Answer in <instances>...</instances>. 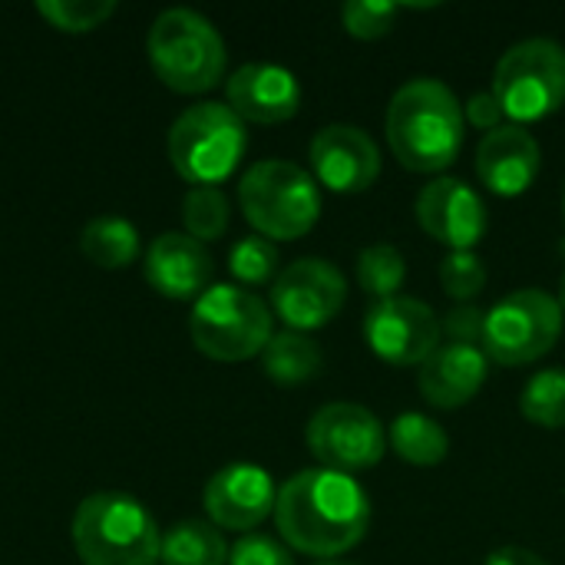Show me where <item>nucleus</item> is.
Masks as SVG:
<instances>
[{
	"label": "nucleus",
	"mask_w": 565,
	"mask_h": 565,
	"mask_svg": "<svg viewBox=\"0 0 565 565\" xmlns=\"http://www.w3.org/2000/svg\"><path fill=\"white\" fill-rule=\"evenodd\" d=\"M43 20L66 33H86L106 23L116 10V0H36Z\"/></svg>",
	"instance_id": "cd10ccee"
},
{
	"label": "nucleus",
	"mask_w": 565,
	"mask_h": 565,
	"mask_svg": "<svg viewBox=\"0 0 565 565\" xmlns=\"http://www.w3.org/2000/svg\"><path fill=\"white\" fill-rule=\"evenodd\" d=\"M232 218L228 195L218 185H192L182 199V225L195 242H215L225 235Z\"/></svg>",
	"instance_id": "393cba45"
},
{
	"label": "nucleus",
	"mask_w": 565,
	"mask_h": 565,
	"mask_svg": "<svg viewBox=\"0 0 565 565\" xmlns=\"http://www.w3.org/2000/svg\"><path fill=\"white\" fill-rule=\"evenodd\" d=\"M271 308L242 285H209L189 315L195 348L212 361H248L271 341Z\"/></svg>",
	"instance_id": "0eeeda50"
},
{
	"label": "nucleus",
	"mask_w": 565,
	"mask_h": 565,
	"mask_svg": "<svg viewBox=\"0 0 565 565\" xmlns=\"http://www.w3.org/2000/svg\"><path fill=\"white\" fill-rule=\"evenodd\" d=\"M162 565H228V543L209 520H179L162 533Z\"/></svg>",
	"instance_id": "aec40b11"
},
{
	"label": "nucleus",
	"mask_w": 565,
	"mask_h": 565,
	"mask_svg": "<svg viewBox=\"0 0 565 565\" xmlns=\"http://www.w3.org/2000/svg\"><path fill=\"white\" fill-rule=\"evenodd\" d=\"M305 444L324 470L354 473L381 463L387 454V430L367 407L334 401L315 411L305 427Z\"/></svg>",
	"instance_id": "9d476101"
},
{
	"label": "nucleus",
	"mask_w": 565,
	"mask_h": 565,
	"mask_svg": "<svg viewBox=\"0 0 565 565\" xmlns=\"http://www.w3.org/2000/svg\"><path fill=\"white\" fill-rule=\"evenodd\" d=\"M348 301V278L328 258H298L271 281V311L288 331H318L338 318Z\"/></svg>",
	"instance_id": "9b49d317"
},
{
	"label": "nucleus",
	"mask_w": 565,
	"mask_h": 565,
	"mask_svg": "<svg viewBox=\"0 0 565 565\" xmlns=\"http://www.w3.org/2000/svg\"><path fill=\"white\" fill-rule=\"evenodd\" d=\"M354 271H358V285L374 301H384V298H394L404 288V281H407V258L401 255V248H394L387 242H374V245L361 248Z\"/></svg>",
	"instance_id": "b1692460"
},
{
	"label": "nucleus",
	"mask_w": 565,
	"mask_h": 565,
	"mask_svg": "<svg viewBox=\"0 0 565 565\" xmlns=\"http://www.w3.org/2000/svg\"><path fill=\"white\" fill-rule=\"evenodd\" d=\"M321 361V348L301 331H278L262 351V371L281 387L308 384L311 377H318Z\"/></svg>",
	"instance_id": "412c9836"
},
{
	"label": "nucleus",
	"mask_w": 565,
	"mask_h": 565,
	"mask_svg": "<svg viewBox=\"0 0 565 565\" xmlns=\"http://www.w3.org/2000/svg\"><path fill=\"white\" fill-rule=\"evenodd\" d=\"M520 411L530 424L559 430L565 427V371L546 367L533 374L520 394Z\"/></svg>",
	"instance_id": "a878e982"
},
{
	"label": "nucleus",
	"mask_w": 565,
	"mask_h": 565,
	"mask_svg": "<svg viewBox=\"0 0 565 565\" xmlns=\"http://www.w3.org/2000/svg\"><path fill=\"white\" fill-rule=\"evenodd\" d=\"M563 218H565V192H563Z\"/></svg>",
	"instance_id": "e433bc0d"
},
{
	"label": "nucleus",
	"mask_w": 565,
	"mask_h": 565,
	"mask_svg": "<svg viewBox=\"0 0 565 565\" xmlns=\"http://www.w3.org/2000/svg\"><path fill=\"white\" fill-rule=\"evenodd\" d=\"M493 96L510 122H536L565 106V46L550 36L513 43L493 70Z\"/></svg>",
	"instance_id": "6e6552de"
},
{
	"label": "nucleus",
	"mask_w": 565,
	"mask_h": 565,
	"mask_svg": "<svg viewBox=\"0 0 565 565\" xmlns=\"http://www.w3.org/2000/svg\"><path fill=\"white\" fill-rule=\"evenodd\" d=\"M228 271L242 288L275 281L278 278V245L265 235L238 238L228 252Z\"/></svg>",
	"instance_id": "bb28decb"
},
{
	"label": "nucleus",
	"mask_w": 565,
	"mask_h": 565,
	"mask_svg": "<svg viewBox=\"0 0 565 565\" xmlns=\"http://www.w3.org/2000/svg\"><path fill=\"white\" fill-rule=\"evenodd\" d=\"M440 285L454 301L470 305L487 288V262L477 252H450L440 262Z\"/></svg>",
	"instance_id": "c85d7f7f"
},
{
	"label": "nucleus",
	"mask_w": 565,
	"mask_h": 565,
	"mask_svg": "<svg viewBox=\"0 0 565 565\" xmlns=\"http://www.w3.org/2000/svg\"><path fill=\"white\" fill-rule=\"evenodd\" d=\"M417 222L430 238L444 242L450 252H473L490 225L480 192L454 175H440L420 189Z\"/></svg>",
	"instance_id": "2eb2a0df"
},
{
	"label": "nucleus",
	"mask_w": 565,
	"mask_h": 565,
	"mask_svg": "<svg viewBox=\"0 0 565 565\" xmlns=\"http://www.w3.org/2000/svg\"><path fill=\"white\" fill-rule=\"evenodd\" d=\"M275 526L291 550L328 563L367 536L371 500L351 473L301 470L278 487Z\"/></svg>",
	"instance_id": "f257e3e1"
},
{
	"label": "nucleus",
	"mask_w": 565,
	"mask_h": 565,
	"mask_svg": "<svg viewBox=\"0 0 565 565\" xmlns=\"http://www.w3.org/2000/svg\"><path fill=\"white\" fill-rule=\"evenodd\" d=\"M483 328H487V311L477 308V305H454V308L440 318V331H444L447 341H454V344L483 348Z\"/></svg>",
	"instance_id": "2f4dec72"
},
{
	"label": "nucleus",
	"mask_w": 565,
	"mask_h": 565,
	"mask_svg": "<svg viewBox=\"0 0 565 565\" xmlns=\"http://www.w3.org/2000/svg\"><path fill=\"white\" fill-rule=\"evenodd\" d=\"M156 76L175 93H205L225 76V40L215 23L192 7L162 10L146 36Z\"/></svg>",
	"instance_id": "20e7f679"
},
{
	"label": "nucleus",
	"mask_w": 565,
	"mask_h": 565,
	"mask_svg": "<svg viewBox=\"0 0 565 565\" xmlns=\"http://www.w3.org/2000/svg\"><path fill=\"white\" fill-rule=\"evenodd\" d=\"M559 308H563V315H565V271H563V281H559Z\"/></svg>",
	"instance_id": "f704fd0d"
},
{
	"label": "nucleus",
	"mask_w": 565,
	"mask_h": 565,
	"mask_svg": "<svg viewBox=\"0 0 565 565\" xmlns=\"http://www.w3.org/2000/svg\"><path fill=\"white\" fill-rule=\"evenodd\" d=\"M73 550L83 565H156L162 530L132 493L99 490L73 513Z\"/></svg>",
	"instance_id": "7ed1b4c3"
},
{
	"label": "nucleus",
	"mask_w": 565,
	"mask_h": 565,
	"mask_svg": "<svg viewBox=\"0 0 565 565\" xmlns=\"http://www.w3.org/2000/svg\"><path fill=\"white\" fill-rule=\"evenodd\" d=\"M397 3L391 0H348L344 10H341V20H344V30L358 40H377L384 36L394 20H397Z\"/></svg>",
	"instance_id": "c756f323"
},
{
	"label": "nucleus",
	"mask_w": 565,
	"mask_h": 565,
	"mask_svg": "<svg viewBox=\"0 0 565 565\" xmlns=\"http://www.w3.org/2000/svg\"><path fill=\"white\" fill-rule=\"evenodd\" d=\"M278 490L271 483V473L258 463H228L215 470L205 483L202 503L209 513V523L218 530L252 533L275 513Z\"/></svg>",
	"instance_id": "4468645a"
},
{
	"label": "nucleus",
	"mask_w": 565,
	"mask_h": 565,
	"mask_svg": "<svg viewBox=\"0 0 565 565\" xmlns=\"http://www.w3.org/2000/svg\"><path fill=\"white\" fill-rule=\"evenodd\" d=\"M228 565H295V559L278 540L265 533H245L228 550Z\"/></svg>",
	"instance_id": "7c9ffc66"
},
{
	"label": "nucleus",
	"mask_w": 565,
	"mask_h": 565,
	"mask_svg": "<svg viewBox=\"0 0 565 565\" xmlns=\"http://www.w3.org/2000/svg\"><path fill=\"white\" fill-rule=\"evenodd\" d=\"M440 318L434 308L411 295L374 301L364 315L367 348L394 367H420L440 344Z\"/></svg>",
	"instance_id": "f8f14e48"
},
{
	"label": "nucleus",
	"mask_w": 565,
	"mask_h": 565,
	"mask_svg": "<svg viewBox=\"0 0 565 565\" xmlns=\"http://www.w3.org/2000/svg\"><path fill=\"white\" fill-rule=\"evenodd\" d=\"M248 146L245 119L228 103H195L169 126V162L192 185L225 182Z\"/></svg>",
	"instance_id": "423d86ee"
},
{
	"label": "nucleus",
	"mask_w": 565,
	"mask_h": 565,
	"mask_svg": "<svg viewBox=\"0 0 565 565\" xmlns=\"http://www.w3.org/2000/svg\"><path fill=\"white\" fill-rule=\"evenodd\" d=\"M228 106L245 122H285L301 109V83L288 66L278 63H245L225 83Z\"/></svg>",
	"instance_id": "dca6fc26"
},
{
	"label": "nucleus",
	"mask_w": 565,
	"mask_h": 565,
	"mask_svg": "<svg viewBox=\"0 0 565 565\" xmlns=\"http://www.w3.org/2000/svg\"><path fill=\"white\" fill-rule=\"evenodd\" d=\"M487 377H490V358L483 348L444 341L420 364L417 384H420V394L434 407L454 411V407H463L467 401H473L480 394V387L487 384Z\"/></svg>",
	"instance_id": "6ab92c4d"
},
{
	"label": "nucleus",
	"mask_w": 565,
	"mask_h": 565,
	"mask_svg": "<svg viewBox=\"0 0 565 565\" xmlns=\"http://www.w3.org/2000/svg\"><path fill=\"white\" fill-rule=\"evenodd\" d=\"M238 205L255 228L271 242H291L315 228L321 215V185L288 159H262L238 182Z\"/></svg>",
	"instance_id": "39448f33"
},
{
	"label": "nucleus",
	"mask_w": 565,
	"mask_h": 565,
	"mask_svg": "<svg viewBox=\"0 0 565 565\" xmlns=\"http://www.w3.org/2000/svg\"><path fill=\"white\" fill-rule=\"evenodd\" d=\"M483 565H550L540 553L533 550H523V546H500L487 556Z\"/></svg>",
	"instance_id": "72a5a7b5"
},
{
	"label": "nucleus",
	"mask_w": 565,
	"mask_h": 565,
	"mask_svg": "<svg viewBox=\"0 0 565 565\" xmlns=\"http://www.w3.org/2000/svg\"><path fill=\"white\" fill-rule=\"evenodd\" d=\"M463 106L444 79H407L387 106V142L411 172H444L463 149Z\"/></svg>",
	"instance_id": "f03ea898"
},
{
	"label": "nucleus",
	"mask_w": 565,
	"mask_h": 565,
	"mask_svg": "<svg viewBox=\"0 0 565 565\" xmlns=\"http://www.w3.org/2000/svg\"><path fill=\"white\" fill-rule=\"evenodd\" d=\"M79 252L99 268H126L139 258V228L122 215H96L83 225Z\"/></svg>",
	"instance_id": "4be33fe9"
},
{
	"label": "nucleus",
	"mask_w": 565,
	"mask_h": 565,
	"mask_svg": "<svg viewBox=\"0 0 565 565\" xmlns=\"http://www.w3.org/2000/svg\"><path fill=\"white\" fill-rule=\"evenodd\" d=\"M543 169V149L540 139L516 122H503L500 129L487 132L477 149V175L480 182L503 195H523Z\"/></svg>",
	"instance_id": "f3484780"
},
{
	"label": "nucleus",
	"mask_w": 565,
	"mask_h": 565,
	"mask_svg": "<svg viewBox=\"0 0 565 565\" xmlns=\"http://www.w3.org/2000/svg\"><path fill=\"white\" fill-rule=\"evenodd\" d=\"M387 440H391L394 454L414 467H437L450 454L447 430L434 417L417 414V411L397 414L391 430H387Z\"/></svg>",
	"instance_id": "5701e85b"
},
{
	"label": "nucleus",
	"mask_w": 565,
	"mask_h": 565,
	"mask_svg": "<svg viewBox=\"0 0 565 565\" xmlns=\"http://www.w3.org/2000/svg\"><path fill=\"white\" fill-rule=\"evenodd\" d=\"M142 271L159 295L172 301H195L212 281V255L185 232H162L149 242Z\"/></svg>",
	"instance_id": "a211bd4d"
},
{
	"label": "nucleus",
	"mask_w": 565,
	"mask_h": 565,
	"mask_svg": "<svg viewBox=\"0 0 565 565\" xmlns=\"http://www.w3.org/2000/svg\"><path fill=\"white\" fill-rule=\"evenodd\" d=\"M318 565H354V563H341V559H328V563H318Z\"/></svg>",
	"instance_id": "c9c22d12"
},
{
	"label": "nucleus",
	"mask_w": 565,
	"mask_h": 565,
	"mask_svg": "<svg viewBox=\"0 0 565 565\" xmlns=\"http://www.w3.org/2000/svg\"><path fill=\"white\" fill-rule=\"evenodd\" d=\"M463 119H467L470 126L483 129V136H487V132H493V129H500V126H503L507 113H503L500 99L493 96V89H480V93H473V96L467 99V106H463Z\"/></svg>",
	"instance_id": "473e14b6"
},
{
	"label": "nucleus",
	"mask_w": 565,
	"mask_h": 565,
	"mask_svg": "<svg viewBox=\"0 0 565 565\" xmlns=\"http://www.w3.org/2000/svg\"><path fill=\"white\" fill-rule=\"evenodd\" d=\"M563 308L559 298L540 288H520L500 298L487 311L483 328V351L490 361L520 367L530 361H540L553 351V344L563 334Z\"/></svg>",
	"instance_id": "1a4fd4ad"
},
{
	"label": "nucleus",
	"mask_w": 565,
	"mask_h": 565,
	"mask_svg": "<svg viewBox=\"0 0 565 565\" xmlns=\"http://www.w3.org/2000/svg\"><path fill=\"white\" fill-rule=\"evenodd\" d=\"M308 159L315 169V182L341 195L364 192L381 175L377 142L371 139V132H364L361 126H348V122H331L318 129L311 139Z\"/></svg>",
	"instance_id": "ddd939ff"
}]
</instances>
